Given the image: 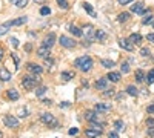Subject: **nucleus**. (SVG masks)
<instances>
[{
	"label": "nucleus",
	"mask_w": 154,
	"mask_h": 138,
	"mask_svg": "<svg viewBox=\"0 0 154 138\" xmlns=\"http://www.w3.org/2000/svg\"><path fill=\"white\" fill-rule=\"evenodd\" d=\"M148 137H154V128H149L148 129Z\"/></svg>",
	"instance_id": "nucleus-50"
},
{
	"label": "nucleus",
	"mask_w": 154,
	"mask_h": 138,
	"mask_svg": "<svg viewBox=\"0 0 154 138\" xmlns=\"http://www.w3.org/2000/svg\"><path fill=\"white\" fill-rule=\"evenodd\" d=\"M100 131H96V129H86L85 131V135L88 137V138H99L100 137Z\"/></svg>",
	"instance_id": "nucleus-18"
},
{
	"label": "nucleus",
	"mask_w": 154,
	"mask_h": 138,
	"mask_svg": "<svg viewBox=\"0 0 154 138\" xmlns=\"http://www.w3.org/2000/svg\"><path fill=\"white\" fill-rule=\"evenodd\" d=\"M59 43H60L63 48H68V49H71V48L75 46V42H74L72 39H69V37H66V35H60Z\"/></svg>",
	"instance_id": "nucleus-4"
},
{
	"label": "nucleus",
	"mask_w": 154,
	"mask_h": 138,
	"mask_svg": "<svg viewBox=\"0 0 154 138\" xmlns=\"http://www.w3.org/2000/svg\"><path fill=\"white\" fill-rule=\"evenodd\" d=\"M100 63H102V66L106 68V69H112V66H114V61L112 60H108V58H103Z\"/></svg>",
	"instance_id": "nucleus-27"
},
{
	"label": "nucleus",
	"mask_w": 154,
	"mask_h": 138,
	"mask_svg": "<svg viewBox=\"0 0 154 138\" xmlns=\"http://www.w3.org/2000/svg\"><path fill=\"white\" fill-rule=\"evenodd\" d=\"M60 78H63V81H69L72 78V74L71 72H62L60 74Z\"/></svg>",
	"instance_id": "nucleus-32"
},
{
	"label": "nucleus",
	"mask_w": 154,
	"mask_h": 138,
	"mask_svg": "<svg viewBox=\"0 0 154 138\" xmlns=\"http://www.w3.org/2000/svg\"><path fill=\"white\" fill-rule=\"evenodd\" d=\"M6 95H8V98L9 100H14V101H16V100H19V92L16 91V89H8V92H6Z\"/></svg>",
	"instance_id": "nucleus-23"
},
{
	"label": "nucleus",
	"mask_w": 154,
	"mask_h": 138,
	"mask_svg": "<svg viewBox=\"0 0 154 138\" xmlns=\"http://www.w3.org/2000/svg\"><path fill=\"white\" fill-rule=\"evenodd\" d=\"M120 69H122L123 74H128V72H130V66H128V63H123V65L120 66Z\"/></svg>",
	"instance_id": "nucleus-39"
},
{
	"label": "nucleus",
	"mask_w": 154,
	"mask_h": 138,
	"mask_svg": "<svg viewBox=\"0 0 154 138\" xmlns=\"http://www.w3.org/2000/svg\"><path fill=\"white\" fill-rule=\"evenodd\" d=\"M43 104H46V106H51V104H53V101H51V100H43Z\"/></svg>",
	"instance_id": "nucleus-51"
},
{
	"label": "nucleus",
	"mask_w": 154,
	"mask_h": 138,
	"mask_svg": "<svg viewBox=\"0 0 154 138\" xmlns=\"http://www.w3.org/2000/svg\"><path fill=\"white\" fill-rule=\"evenodd\" d=\"M3 123L6 124L8 128H19V120L16 117H12V115H5L3 117Z\"/></svg>",
	"instance_id": "nucleus-5"
},
{
	"label": "nucleus",
	"mask_w": 154,
	"mask_h": 138,
	"mask_svg": "<svg viewBox=\"0 0 154 138\" xmlns=\"http://www.w3.org/2000/svg\"><path fill=\"white\" fill-rule=\"evenodd\" d=\"M143 80H145L143 71H142V69H137V71H136V81H137V83H142Z\"/></svg>",
	"instance_id": "nucleus-25"
},
{
	"label": "nucleus",
	"mask_w": 154,
	"mask_h": 138,
	"mask_svg": "<svg viewBox=\"0 0 154 138\" xmlns=\"http://www.w3.org/2000/svg\"><path fill=\"white\" fill-rule=\"evenodd\" d=\"M94 110L97 112V114H105V112L111 110V104L109 103H97L94 106Z\"/></svg>",
	"instance_id": "nucleus-6"
},
{
	"label": "nucleus",
	"mask_w": 154,
	"mask_h": 138,
	"mask_svg": "<svg viewBox=\"0 0 154 138\" xmlns=\"http://www.w3.org/2000/svg\"><path fill=\"white\" fill-rule=\"evenodd\" d=\"M117 2H119L120 5H128V3H131L133 0H117Z\"/></svg>",
	"instance_id": "nucleus-47"
},
{
	"label": "nucleus",
	"mask_w": 154,
	"mask_h": 138,
	"mask_svg": "<svg viewBox=\"0 0 154 138\" xmlns=\"http://www.w3.org/2000/svg\"><path fill=\"white\" fill-rule=\"evenodd\" d=\"M68 134H69V135H75V134H79V129H77V128H72V129L68 131Z\"/></svg>",
	"instance_id": "nucleus-45"
},
{
	"label": "nucleus",
	"mask_w": 154,
	"mask_h": 138,
	"mask_svg": "<svg viewBox=\"0 0 154 138\" xmlns=\"http://www.w3.org/2000/svg\"><path fill=\"white\" fill-rule=\"evenodd\" d=\"M83 34L86 35L88 40H91L94 37V26H93V25H86V26L83 28Z\"/></svg>",
	"instance_id": "nucleus-12"
},
{
	"label": "nucleus",
	"mask_w": 154,
	"mask_h": 138,
	"mask_svg": "<svg viewBox=\"0 0 154 138\" xmlns=\"http://www.w3.org/2000/svg\"><path fill=\"white\" fill-rule=\"evenodd\" d=\"M119 45H120V48H123L125 51H128V52H131L133 49H134V43H131L130 40H125V39H120L119 40Z\"/></svg>",
	"instance_id": "nucleus-8"
},
{
	"label": "nucleus",
	"mask_w": 154,
	"mask_h": 138,
	"mask_svg": "<svg viewBox=\"0 0 154 138\" xmlns=\"http://www.w3.org/2000/svg\"><path fill=\"white\" fill-rule=\"evenodd\" d=\"M103 95H105V97H112V95H114V89H108V87H106L105 92H103Z\"/></svg>",
	"instance_id": "nucleus-40"
},
{
	"label": "nucleus",
	"mask_w": 154,
	"mask_h": 138,
	"mask_svg": "<svg viewBox=\"0 0 154 138\" xmlns=\"http://www.w3.org/2000/svg\"><path fill=\"white\" fill-rule=\"evenodd\" d=\"M85 120H88L89 123H97L99 121V115L96 110H86L85 112Z\"/></svg>",
	"instance_id": "nucleus-7"
},
{
	"label": "nucleus",
	"mask_w": 154,
	"mask_h": 138,
	"mask_svg": "<svg viewBox=\"0 0 154 138\" xmlns=\"http://www.w3.org/2000/svg\"><path fill=\"white\" fill-rule=\"evenodd\" d=\"M35 2H38V3H42V2H43V0H35Z\"/></svg>",
	"instance_id": "nucleus-53"
},
{
	"label": "nucleus",
	"mask_w": 154,
	"mask_h": 138,
	"mask_svg": "<svg viewBox=\"0 0 154 138\" xmlns=\"http://www.w3.org/2000/svg\"><path fill=\"white\" fill-rule=\"evenodd\" d=\"M54 42H56V35L51 32L49 35H46L45 37V40H43V46H46V48H51L54 45Z\"/></svg>",
	"instance_id": "nucleus-14"
},
{
	"label": "nucleus",
	"mask_w": 154,
	"mask_h": 138,
	"mask_svg": "<svg viewBox=\"0 0 154 138\" xmlns=\"http://www.w3.org/2000/svg\"><path fill=\"white\" fill-rule=\"evenodd\" d=\"M2 58H3V51L0 49V61H2Z\"/></svg>",
	"instance_id": "nucleus-52"
},
{
	"label": "nucleus",
	"mask_w": 154,
	"mask_h": 138,
	"mask_svg": "<svg viewBox=\"0 0 154 138\" xmlns=\"http://www.w3.org/2000/svg\"><path fill=\"white\" fill-rule=\"evenodd\" d=\"M0 80L2 81H9L11 80V72L5 68H0Z\"/></svg>",
	"instance_id": "nucleus-15"
},
{
	"label": "nucleus",
	"mask_w": 154,
	"mask_h": 138,
	"mask_svg": "<svg viewBox=\"0 0 154 138\" xmlns=\"http://www.w3.org/2000/svg\"><path fill=\"white\" fill-rule=\"evenodd\" d=\"M12 5H16L17 8H25L28 5V0H11Z\"/></svg>",
	"instance_id": "nucleus-26"
},
{
	"label": "nucleus",
	"mask_w": 154,
	"mask_h": 138,
	"mask_svg": "<svg viewBox=\"0 0 154 138\" xmlns=\"http://www.w3.org/2000/svg\"><path fill=\"white\" fill-rule=\"evenodd\" d=\"M82 5H83V9H85V11L88 12L89 16H91V17H96V12H94V9H93L91 3H88V2H83Z\"/></svg>",
	"instance_id": "nucleus-21"
},
{
	"label": "nucleus",
	"mask_w": 154,
	"mask_h": 138,
	"mask_svg": "<svg viewBox=\"0 0 154 138\" xmlns=\"http://www.w3.org/2000/svg\"><path fill=\"white\" fill-rule=\"evenodd\" d=\"M146 40L154 43V34H148V35H146Z\"/></svg>",
	"instance_id": "nucleus-48"
},
{
	"label": "nucleus",
	"mask_w": 154,
	"mask_h": 138,
	"mask_svg": "<svg viewBox=\"0 0 154 138\" xmlns=\"http://www.w3.org/2000/svg\"><path fill=\"white\" fill-rule=\"evenodd\" d=\"M46 91H48V87H46V86H40V87H37L35 95H37V97H42V95H43Z\"/></svg>",
	"instance_id": "nucleus-33"
},
{
	"label": "nucleus",
	"mask_w": 154,
	"mask_h": 138,
	"mask_svg": "<svg viewBox=\"0 0 154 138\" xmlns=\"http://www.w3.org/2000/svg\"><path fill=\"white\" fill-rule=\"evenodd\" d=\"M8 28H11L8 22H6V23H3V25H0V35L6 34V32H8Z\"/></svg>",
	"instance_id": "nucleus-34"
},
{
	"label": "nucleus",
	"mask_w": 154,
	"mask_h": 138,
	"mask_svg": "<svg viewBox=\"0 0 154 138\" xmlns=\"http://www.w3.org/2000/svg\"><path fill=\"white\" fill-rule=\"evenodd\" d=\"M53 63H54V61L51 60V58H45V65H46L48 68H51V66H53Z\"/></svg>",
	"instance_id": "nucleus-43"
},
{
	"label": "nucleus",
	"mask_w": 154,
	"mask_h": 138,
	"mask_svg": "<svg viewBox=\"0 0 154 138\" xmlns=\"http://www.w3.org/2000/svg\"><path fill=\"white\" fill-rule=\"evenodd\" d=\"M96 89L97 91H105L106 89V86H108V78L106 77H103V78H99L97 81H96Z\"/></svg>",
	"instance_id": "nucleus-9"
},
{
	"label": "nucleus",
	"mask_w": 154,
	"mask_h": 138,
	"mask_svg": "<svg viewBox=\"0 0 154 138\" xmlns=\"http://www.w3.org/2000/svg\"><path fill=\"white\" fill-rule=\"evenodd\" d=\"M146 112H148V114H154V103L149 104V106L146 107Z\"/></svg>",
	"instance_id": "nucleus-44"
},
{
	"label": "nucleus",
	"mask_w": 154,
	"mask_h": 138,
	"mask_svg": "<svg viewBox=\"0 0 154 138\" xmlns=\"http://www.w3.org/2000/svg\"><path fill=\"white\" fill-rule=\"evenodd\" d=\"M108 138H119V135H117V132H109Z\"/></svg>",
	"instance_id": "nucleus-46"
},
{
	"label": "nucleus",
	"mask_w": 154,
	"mask_h": 138,
	"mask_svg": "<svg viewBox=\"0 0 154 138\" xmlns=\"http://www.w3.org/2000/svg\"><path fill=\"white\" fill-rule=\"evenodd\" d=\"M0 138H3V134L2 132H0Z\"/></svg>",
	"instance_id": "nucleus-54"
},
{
	"label": "nucleus",
	"mask_w": 154,
	"mask_h": 138,
	"mask_svg": "<svg viewBox=\"0 0 154 138\" xmlns=\"http://www.w3.org/2000/svg\"><path fill=\"white\" fill-rule=\"evenodd\" d=\"M126 94H128V95H131V97H137V95H139V89H137L136 86L131 84V86H128V87H126Z\"/></svg>",
	"instance_id": "nucleus-22"
},
{
	"label": "nucleus",
	"mask_w": 154,
	"mask_h": 138,
	"mask_svg": "<svg viewBox=\"0 0 154 138\" xmlns=\"http://www.w3.org/2000/svg\"><path fill=\"white\" fill-rule=\"evenodd\" d=\"M96 39H97L99 42H105V40H106V32H105L103 29L96 31Z\"/></svg>",
	"instance_id": "nucleus-24"
},
{
	"label": "nucleus",
	"mask_w": 154,
	"mask_h": 138,
	"mask_svg": "<svg viewBox=\"0 0 154 138\" xmlns=\"http://www.w3.org/2000/svg\"><path fill=\"white\" fill-rule=\"evenodd\" d=\"M114 128H116V131H119V132H120V131L125 129V124H123L122 120H116V121H114Z\"/></svg>",
	"instance_id": "nucleus-29"
},
{
	"label": "nucleus",
	"mask_w": 154,
	"mask_h": 138,
	"mask_svg": "<svg viewBox=\"0 0 154 138\" xmlns=\"http://www.w3.org/2000/svg\"><path fill=\"white\" fill-rule=\"evenodd\" d=\"M128 19H130V14H128V12H120V14H119V17H117V20H119L120 23L126 22Z\"/></svg>",
	"instance_id": "nucleus-31"
},
{
	"label": "nucleus",
	"mask_w": 154,
	"mask_h": 138,
	"mask_svg": "<svg viewBox=\"0 0 154 138\" xmlns=\"http://www.w3.org/2000/svg\"><path fill=\"white\" fill-rule=\"evenodd\" d=\"M145 81H146L148 84L154 83V69H151V71L148 72V75H146V77H145Z\"/></svg>",
	"instance_id": "nucleus-30"
},
{
	"label": "nucleus",
	"mask_w": 154,
	"mask_h": 138,
	"mask_svg": "<svg viewBox=\"0 0 154 138\" xmlns=\"http://www.w3.org/2000/svg\"><path fill=\"white\" fill-rule=\"evenodd\" d=\"M146 126L148 128H154V118H148L146 120Z\"/></svg>",
	"instance_id": "nucleus-41"
},
{
	"label": "nucleus",
	"mask_w": 154,
	"mask_h": 138,
	"mask_svg": "<svg viewBox=\"0 0 154 138\" xmlns=\"http://www.w3.org/2000/svg\"><path fill=\"white\" fill-rule=\"evenodd\" d=\"M149 49L148 48H142V49H140V55H142V57H149Z\"/></svg>",
	"instance_id": "nucleus-36"
},
{
	"label": "nucleus",
	"mask_w": 154,
	"mask_h": 138,
	"mask_svg": "<svg viewBox=\"0 0 154 138\" xmlns=\"http://www.w3.org/2000/svg\"><path fill=\"white\" fill-rule=\"evenodd\" d=\"M37 55L42 57V58H48V55H49V48H46V46L38 48V49H37Z\"/></svg>",
	"instance_id": "nucleus-16"
},
{
	"label": "nucleus",
	"mask_w": 154,
	"mask_h": 138,
	"mask_svg": "<svg viewBox=\"0 0 154 138\" xmlns=\"http://www.w3.org/2000/svg\"><path fill=\"white\" fill-rule=\"evenodd\" d=\"M19 117H22V118H25V117H28V110L26 109H19Z\"/></svg>",
	"instance_id": "nucleus-38"
},
{
	"label": "nucleus",
	"mask_w": 154,
	"mask_h": 138,
	"mask_svg": "<svg viewBox=\"0 0 154 138\" xmlns=\"http://www.w3.org/2000/svg\"><path fill=\"white\" fill-rule=\"evenodd\" d=\"M69 32H71V34H74L75 37H82V35H83V31H82L80 28L74 26V25H69Z\"/></svg>",
	"instance_id": "nucleus-20"
},
{
	"label": "nucleus",
	"mask_w": 154,
	"mask_h": 138,
	"mask_svg": "<svg viewBox=\"0 0 154 138\" xmlns=\"http://www.w3.org/2000/svg\"><path fill=\"white\" fill-rule=\"evenodd\" d=\"M143 25H148V23H152V16H151V12L149 11H145V17L142 20Z\"/></svg>",
	"instance_id": "nucleus-28"
},
{
	"label": "nucleus",
	"mask_w": 154,
	"mask_h": 138,
	"mask_svg": "<svg viewBox=\"0 0 154 138\" xmlns=\"http://www.w3.org/2000/svg\"><path fill=\"white\" fill-rule=\"evenodd\" d=\"M37 80H38V78L26 75V77H23V80H22V86L25 87V89H28V91H32L34 87L37 86Z\"/></svg>",
	"instance_id": "nucleus-2"
},
{
	"label": "nucleus",
	"mask_w": 154,
	"mask_h": 138,
	"mask_svg": "<svg viewBox=\"0 0 154 138\" xmlns=\"http://www.w3.org/2000/svg\"><path fill=\"white\" fill-rule=\"evenodd\" d=\"M57 5H59L62 9H68V8H69V5H68L66 0H57Z\"/></svg>",
	"instance_id": "nucleus-35"
},
{
	"label": "nucleus",
	"mask_w": 154,
	"mask_h": 138,
	"mask_svg": "<svg viewBox=\"0 0 154 138\" xmlns=\"http://www.w3.org/2000/svg\"><path fill=\"white\" fill-rule=\"evenodd\" d=\"M131 12H134V14H145L143 3H142V2H137L136 5H133V6H131Z\"/></svg>",
	"instance_id": "nucleus-11"
},
{
	"label": "nucleus",
	"mask_w": 154,
	"mask_h": 138,
	"mask_svg": "<svg viewBox=\"0 0 154 138\" xmlns=\"http://www.w3.org/2000/svg\"><path fill=\"white\" fill-rule=\"evenodd\" d=\"M106 78H108L109 81H112V83H119V81H120V74H119V72H109V74L106 75Z\"/></svg>",
	"instance_id": "nucleus-17"
},
{
	"label": "nucleus",
	"mask_w": 154,
	"mask_h": 138,
	"mask_svg": "<svg viewBox=\"0 0 154 138\" xmlns=\"http://www.w3.org/2000/svg\"><path fill=\"white\" fill-rule=\"evenodd\" d=\"M152 28H154V20H152Z\"/></svg>",
	"instance_id": "nucleus-55"
},
{
	"label": "nucleus",
	"mask_w": 154,
	"mask_h": 138,
	"mask_svg": "<svg viewBox=\"0 0 154 138\" xmlns=\"http://www.w3.org/2000/svg\"><path fill=\"white\" fill-rule=\"evenodd\" d=\"M74 66L77 69H80L82 72H88V71H91V68H93V58L88 57V55L79 57L74 61Z\"/></svg>",
	"instance_id": "nucleus-1"
},
{
	"label": "nucleus",
	"mask_w": 154,
	"mask_h": 138,
	"mask_svg": "<svg viewBox=\"0 0 154 138\" xmlns=\"http://www.w3.org/2000/svg\"><path fill=\"white\" fill-rule=\"evenodd\" d=\"M40 118H42V121H43L45 124H48V126H53V128H57V126H59L57 120L54 118L53 114H48V112H45V114L40 115Z\"/></svg>",
	"instance_id": "nucleus-3"
},
{
	"label": "nucleus",
	"mask_w": 154,
	"mask_h": 138,
	"mask_svg": "<svg viewBox=\"0 0 154 138\" xmlns=\"http://www.w3.org/2000/svg\"><path fill=\"white\" fill-rule=\"evenodd\" d=\"M128 40H130L131 43H134V45H140V43H142V35H140V34H131Z\"/></svg>",
	"instance_id": "nucleus-19"
},
{
	"label": "nucleus",
	"mask_w": 154,
	"mask_h": 138,
	"mask_svg": "<svg viewBox=\"0 0 154 138\" xmlns=\"http://www.w3.org/2000/svg\"><path fill=\"white\" fill-rule=\"evenodd\" d=\"M26 22H28V17H26V16H23V17L16 19V20H9L8 23H9V26H20V25L26 23Z\"/></svg>",
	"instance_id": "nucleus-13"
},
{
	"label": "nucleus",
	"mask_w": 154,
	"mask_h": 138,
	"mask_svg": "<svg viewBox=\"0 0 154 138\" xmlns=\"http://www.w3.org/2000/svg\"><path fill=\"white\" fill-rule=\"evenodd\" d=\"M9 42L12 43V46H14V48H17V46H19V40L16 39V37H12V39H11Z\"/></svg>",
	"instance_id": "nucleus-42"
},
{
	"label": "nucleus",
	"mask_w": 154,
	"mask_h": 138,
	"mask_svg": "<svg viewBox=\"0 0 154 138\" xmlns=\"http://www.w3.org/2000/svg\"><path fill=\"white\" fill-rule=\"evenodd\" d=\"M28 71L32 72L34 75H40V74L43 72L42 66H38V65H35V63H28Z\"/></svg>",
	"instance_id": "nucleus-10"
},
{
	"label": "nucleus",
	"mask_w": 154,
	"mask_h": 138,
	"mask_svg": "<svg viewBox=\"0 0 154 138\" xmlns=\"http://www.w3.org/2000/svg\"><path fill=\"white\" fill-rule=\"evenodd\" d=\"M69 106H71V104H69L68 101H63V103H60V109H62V107H69Z\"/></svg>",
	"instance_id": "nucleus-49"
},
{
	"label": "nucleus",
	"mask_w": 154,
	"mask_h": 138,
	"mask_svg": "<svg viewBox=\"0 0 154 138\" xmlns=\"http://www.w3.org/2000/svg\"><path fill=\"white\" fill-rule=\"evenodd\" d=\"M40 14H42V16H48V14H51V9H49L48 6H43V8L40 9Z\"/></svg>",
	"instance_id": "nucleus-37"
}]
</instances>
